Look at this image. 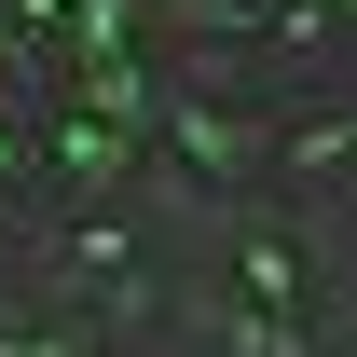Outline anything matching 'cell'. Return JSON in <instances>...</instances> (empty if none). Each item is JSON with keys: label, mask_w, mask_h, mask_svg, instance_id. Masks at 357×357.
<instances>
[{"label": "cell", "mask_w": 357, "mask_h": 357, "mask_svg": "<svg viewBox=\"0 0 357 357\" xmlns=\"http://www.w3.org/2000/svg\"><path fill=\"white\" fill-rule=\"evenodd\" d=\"M165 137H178V165H206V178H234V165H248V137H234L220 110H165Z\"/></svg>", "instance_id": "cell-1"}, {"label": "cell", "mask_w": 357, "mask_h": 357, "mask_svg": "<svg viewBox=\"0 0 357 357\" xmlns=\"http://www.w3.org/2000/svg\"><path fill=\"white\" fill-rule=\"evenodd\" d=\"M55 165L69 178H124V137L96 124V110H55Z\"/></svg>", "instance_id": "cell-2"}, {"label": "cell", "mask_w": 357, "mask_h": 357, "mask_svg": "<svg viewBox=\"0 0 357 357\" xmlns=\"http://www.w3.org/2000/svg\"><path fill=\"white\" fill-rule=\"evenodd\" d=\"M14 178H28V151H14V124H0V192H14Z\"/></svg>", "instance_id": "cell-3"}]
</instances>
